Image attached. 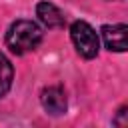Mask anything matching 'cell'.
I'll list each match as a JSON object with an SVG mask.
<instances>
[{
  "mask_svg": "<svg viewBox=\"0 0 128 128\" xmlns=\"http://www.w3.org/2000/svg\"><path fill=\"white\" fill-rule=\"evenodd\" d=\"M40 42H42V30L32 20H16L10 24L6 32V48L16 56L34 50Z\"/></svg>",
  "mask_w": 128,
  "mask_h": 128,
  "instance_id": "obj_1",
  "label": "cell"
},
{
  "mask_svg": "<svg viewBox=\"0 0 128 128\" xmlns=\"http://www.w3.org/2000/svg\"><path fill=\"white\" fill-rule=\"evenodd\" d=\"M70 38L76 46V52L82 56V58H94L98 56V50H100V40H98V34L94 32V28L84 22V20H76L72 26H70Z\"/></svg>",
  "mask_w": 128,
  "mask_h": 128,
  "instance_id": "obj_2",
  "label": "cell"
},
{
  "mask_svg": "<svg viewBox=\"0 0 128 128\" xmlns=\"http://www.w3.org/2000/svg\"><path fill=\"white\" fill-rule=\"evenodd\" d=\"M40 102L44 110L52 116H60L66 112V92L62 86H46L40 94Z\"/></svg>",
  "mask_w": 128,
  "mask_h": 128,
  "instance_id": "obj_3",
  "label": "cell"
},
{
  "mask_svg": "<svg viewBox=\"0 0 128 128\" xmlns=\"http://www.w3.org/2000/svg\"><path fill=\"white\" fill-rule=\"evenodd\" d=\"M126 24H106L102 26V38L110 52H124L126 50Z\"/></svg>",
  "mask_w": 128,
  "mask_h": 128,
  "instance_id": "obj_4",
  "label": "cell"
},
{
  "mask_svg": "<svg viewBox=\"0 0 128 128\" xmlns=\"http://www.w3.org/2000/svg\"><path fill=\"white\" fill-rule=\"evenodd\" d=\"M36 16L38 20L48 26V28H62L66 24V18L62 14V10L58 6H54L52 2H38L36 6Z\"/></svg>",
  "mask_w": 128,
  "mask_h": 128,
  "instance_id": "obj_5",
  "label": "cell"
},
{
  "mask_svg": "<svg viewBox=\"0 0 128 128\" xmlns=\"http://www.w3.org/2000/svg\"><path fill=\"white\" fill-rule=\"evenodd\" d=\"M12 78H14V68H12L10 60L0 52V98L8 94V90L12 86Z\"/></svg>",
  "mask_w": 128,
  "mask_h": 128,
  "instance_id": "obj_6",
  "label": "cell"
},
{
  "mask_svg": "<svg viewBox=\"0 0 128 128\" xmlns=\"http://www.w3.org/2000/svg\"><path fill=\"white\" fill-rule=\"evenodd\" d=\"M126 110H128L126 106H122V108L118 110V116L114 118V124H116V126H126V124H128V118H126L128 112H126Z\"/></svg>",
  "mask_w": 128,
  "mask_h": 128,
  "instance_id": "obj_7",
  "label": "cell"
}]
</instances>
